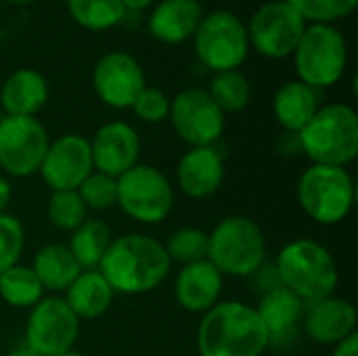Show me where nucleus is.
<instances>
[{
    "label": "nucleus",
    "mask_w": 358,
    "mask_h": 356,
    "mask_svg": "<svg viewBox=\"0 0 358 356\" xmlns=\"http://www.w3.org/2000/svg\"><path fill=\"white\" fill-rule=\"evenodd\" d=\"M170 269L172 262L162 241L130 233L111 241L96 271L115 294L141 296L157 290L170 275Z\"/></svg>",
    "instance_id": "1"
},
{
    "label": "nucleus",
    "mask_w": 358,
    "mask_h": 356,
    "mask_svg": "<svg viewBox=\"0 0 358 356\" xmlns=\"http://www.w3.org/2000/svg\"><path fill=\"white\" fill-rule=\"evenodd\" d=\"M268 334L252 304L220 300L201 315L197 327L199 356H262Z\"/></svg>",
    "instance_id": "2"
},
{
    "label": "nucleus",
    "mask_w": 358,
    "mask_h": 356,
    "mask_svg": "<svg viewBox=\"0 0 358 356\" xmlns=\"http://www.w3.org/2000/svg\"><path fill=\"white\" fill-rule=\"evenodd\" d=\"M281 287L296 294L304 304L334 296L340 283V271L334 254L315 239H292L275 260Z\"/></svg>",
    "instance_id": "3"
},
{
    "label": "nucleus",
    "mask_w": 358,
    "mask_h": 356,
    "mask_svg": "<svg viewBox=\"0 0 358 356\" xmlns=\"http://www.w3.org/2000/svg\"><path fill=\"white\" fill-rule=\"evenodd\" d=\"M298 136L313 164L348 168L358 157L357 109L348 103L321 105Z\"/></svg>",
    "instance_id": "4"
},
{
    "label": "nucleus",
    "mask_w": 358,
    "mask_h": 356,
    "mask_svg": "<svg viewBox=\"0 0 358 356\" xmlns=\"http://www.w3.org/2000/svg\"><path fill=\"white\" fill-rule=\"evenodd\" d=\"M208 260L222 277H252L266 262V237L250 216H227L210 233Z\"/></svg>",
    "instance_id": "5"
},
{
    "label": "nucleus",
    "mask_w": 358,
    "mask_h": 356,
    "mask_svg": "<svg viewBox=\"0 0 358 356\" xmlns=\"http://www.w3.org/2000/svg\"><path fill=\"white\" fill-rule=\"evenodd\" d=\"M302 212L323 227L340 225L348 218L357 201L355 178L346 168L310 164L296 187Z\"/></svg>",
    "instance_id": "6"
},
{
    "label": "nucleus",
    "mask_w": 358,
    "mask_h": 356,
    "mask_svg": "<svg viewBox=\"0 0 358 356\" xmlns=\"http://www.w3.org/2000/svg\"><path fill=\"white\" fill-rule=\"evenodd\" d=\"M298 80L315 90L336 86L348 67V42L338 25L308 23L294 55Z\"/></svg>",
    "instance_id": "7"
},
{
    "label": "nucleus",
    "mask_w": 358,
    "mask_h": 356,
    "mask_svg": "<svg viewBox=\"0 0 358 356\" xmlns=\"http://www.w3.org/2000/svg\"><path fill=\"white\" fill-rule=\"evenodd\" d=\"M191 40L199 63L212 73L239 69L252 50L245 21L224 8L203 13Z\"/></svg>",
    "instance_id": "8"
},
{
    "label": "nucleus",
    "mask_w": 358,
    "mask_h": 356,
    "mask_svg": "<svg viewBox=\"0 0 358 356\" xmlns=\"http://www.w3.org/2000/svg\"><path fill=\"white\" fill-rule=\"evenodd\" d=\"M117 206L141 225H159L174 208V187L159 168L138 162L117 178Z\"/></svg>",
    "instance_id": "9"
},
{
    "label": "nucleus",
    "mask_w": 358,
    "mask_h": 356,
    "mask_svg": "<svg viewBox=\"0 0 358 356\" xmlns=\"http://www.w3.org/2000/svg\"><path fill=\"white\" fill-rule=\"evenodd\" d=\"M306 25L302 15L285 0H268L245 23L250 48L266 59H287L294 55Z\"/></svg>",
    "instance_id": "10"
},
{
    "label": "nucleus",
    "mask_w": 358,
    "mask_h": 356,
    "mask_svg": "<svg viewBox=\"0 0 358 356\" xmlns=\"http://www.w3.org/2000/svg\"><path fill=\"white\" fill-rule=\"evenodd\" d=\"M48 143V132L38 118L4 115L0 120V170L6 178L38 174Z\"/></svg>",
    "instance_id": "11"
},
{
    "label": "nucleus",
    "mask_w": 358,
    "mask_h": 356,
    "mask_svg": "<svg viewBox=\"0 0 358 356\" xmlns=\"http://www.w3.org/2000/svg\"><path fill=\"white\" fill-rule=\"evenodd\" d=\"M80 319L63 296H44L29 308L25 321V346L42 356L71 350L80 336Z\"/></svg>",
    "instance_id": "12"
},
{
    "label": "nucleus",
    "mask_w": 358,
    "mask_h": 356,
    "mask_svg": "<svg viewBox=\"0 0 358 356\" xmlns=\"http://www.w3.org/2000/svg\"><path fill=\"white\" fill-rule=\"evenodd\" d=\"M227 115L216 107L206 88H185L170 99L168 122L189 147L216 145L224 132Z\"/></svg>",
    "instance_id": "13"
},
{
    "label": "nucleus",
    "mask_w": 358,
    "mask_h": 356,
    "mask_svg": "<svg viewBox=\"0 0 358 356\" xmlns=\"http://www.w3.org/2000/svg\"><path fill=\"white\" fill-rule=\"evenodd\" d=\"M147 86L138 59L124 50L105 52L92 69V88L99 101L111 109H130Z\"/></svg>",
    "instance_id": "14"
},
{
    "label": "nucleus",
    "mask_w": 358,
    "mask_h": 356,
    "mask_svg": "<svg viewBox=\"0 0 358 356\" xmlns=\"http://www.w3.org/2000/svg\"><path fill=\"white\" fill-rule=\"evenodd\" d=\"M38 172L50 191H76L94 172L90 141L82 134H63L50 141Z\"/></svg>",
    "instance_id": "15"
},
{
    "label": "nucleus",
    "mask_w": 358,
    "mask_h": 356,
    "mask_svg": "<svg viewBox=\"0 0 358 356\" xmlns=\"http://www.w3.org/2000/svg\"><path fill=\"white\" fill-rule=\"evenodd\" d=\"M90 153L96 172L120 178L138 164L141 136L128 122L113 120L94 132L90 138Z\"/></svg>",
    "instance_id": "16"
},
{
    "label": "nucleus",
    "mask_w": 358,
    "mask_h": 356,
    "mask_svg": "<svg viewBox=\"0 0 358 356\" xmlns=\"http://www.w3.org/2000/svg\"><path fill=\"white\" fill-rule=\"evenodd\" d=\"M358 315L355 304L340 296H327L310 302L304 308L302 327L308 340L321 346H336L348 336L357 334Z\"/></svg>",
    "instance_id": "17"
},
{
    "label": "nucleus",
    "mask_w": 358,
    "mask_h": 356,
    "mask_svg": "<svg viewBox=\"0 0 358 356\" xmlns=\"http://www.w3.org/2000/svg\"><path fill=\"white\" fill-rule=\"evenodd\" d=\"M176 183L191 199L212 197L224 183V159L216 145L189 147L176 166Z\"/></svg>",
    "instance_id": "18"
},
{
    "label": "nucleus",
    "mask_w": 358,
    "mask_h": 356,
    "mask_svg": "<svg viewBox=\"0 0 358 356\" xmlns=\"http://www.w3.org/2000/svg\"><path fill=\"white\" fill-rule=\"evenodd\" d=\"M222 287L224 277L220 271L210 260H201L180 266L174 281V296L187 313L203 315L220 302Z\"/></svg>",
    "instance_id": "19"
},
{
    "label": "nucleus",
    "mask_w": 358,
    "mask_h": 356,
    "mask_svg": "<svg viewBox=\"0 0 358 356\" xmlns=\"http://www.w3.org/2000/svg\"><path fill=\"white\" fill-rule=\"evenodd\" d=\"M203 13L199 0H157L151 6L147 29L162 44H182L193 38Z\"/></svg>",
    "instance_id": "20"
},
{
    "label": "nucleus",
    "mask_w": 358,
    "mask_h": 356,
    "mask_svg": "<svg viewBox=\"0 0 358 356\" xmlns=\"http://www.w3.org/2000/svg\"><path fill=\"white\" fill-rule=\"evenodd\" d=\"M254 308H256V313L268 334L271 346H273V344L289 340L298 332V327L302 325L306 304L296 294H292L289 290L279 285L275 290L260 294V300Z\"/></svg>",
    "instance_id": "21"
},
{
    "label": "nucleus",
    "mask_w": 358,
    "mask_h": 356,
    "mask_svg": "<svg viewBox=\"0 0 358 356\" xmlns=\"http://www.w3.org/2000/svg\"><path fill=\"white\" fill-rule=\"evenodd\" d=\"M48 101L46 78L31 67L15 69L0 88V107L4 115L36 118V113Z\"/></svg>",
    "instance_id": "22"
},
{
    "label": "nucleus",
    "mask_w": 358,
    "mask_h": 356,
    "mask_svg": "<svg viewBox=\"0 0 358 356\" xmlns=\"http://www.w3.org/2000/svg\"><path fill=\"white\" fill-rule=\"evenodd\" d=\"M321 107L319 90L300 80H289L279 86L273 99V113L283 132H300Z\"/></svg>",
    "instance_id": "23"
},
{
    "label": "nucleus",
    "mask_w": 358,
    "mask_h": 356,
    "mask_svg": "<svg viewBox=\"0 0 358 356\" xmlns=\"http://www.w3.org/2000/svg\"><path fill=\"white\" fill-rule=\"evenodd\" d=\"M113 296L115 292L96 269L82 271L73 279V283L63 292V300L80 321L101 319L109 311Z\"/></svg>",
    "instance_id": "24"
},
{
    "label": "nucleus",
    "mask_w": 358,
    "mask_h": 356,
    "mask_svg": "<svg viewBox=\"0 0 358 356\" xmlns=\"http://www.w3.org/2000/svg\"><path fill=\"white\" fill-rule=\"evenodd\" d=\"M31 271L38 277L44 292H52L55 296L63 294L73 279L82 273L80 264L71 256L67 245L61 243H48L42 245L31 260Z\"/></svg>",
    "instance_id": "25"
},
{
    "label": "nucleus",
    "mask_w": 358,
    "mask_h": 356,
    "mask_svg": "<svg viewBox=\"0 0 358 356\" xmlns=\"http://www.w3.org/2000/svg\"><path fill=\"white\" fill-rule=\"evenodd\" d=\"M111 241L113 237L107 222L101 218H86L78 229L71 231L67 248L82 271H92L99 269Z\"/></svg>",
    "instance_id": "26"
},
{
    "label": "nucleus",
    "mask_w": 358,
    "mask_h": 356,
    "mask_svg": "<svg viewBox=\"0 0 358 356\" xmlns=\"http://www.w3.org/2000/svg\"><path fill=\"white\" fill-rule=\"evenodd\" d=\"M210 99L216 103V107L227 113H239L250 105L252 99V86L250 80L241 69L231 71H218L212 76L210 86L206 88Z\"/></svg>",
    "instance_id": "27"
},
{
    "label": "nucleus",
    "mask_w": 358,
    "mask_h": 356,
    "mask_svg": "<svg viewBox=\"0 0 358 356\" xmlns=\"http://www.w3.org/2000/svg\"><path fill=\"white\" fill-rule=\"evenodd\" d=\"M0 298L13 308H31L44 298V287L31 266L15 264L0 273Z\"/></svg>",
    "instance_id": "28"
},
{
    "label": "nucleus",
    "mask_w": 358,
    "mask_h": 356,
    "mask_svg": "<svg viewBox=\"0 0 358 356\" xmlns=\"http://www.w3.org/2000/svg\"><path fill=\"white\" fill-rule=\"evenodd\" d=\"M71 19L88 31H107L120 25L126 8L120 0H65Z\"/></svg>",
    "instance_id": "29"
},
{
    "label": "nucleus",
    "mask_w": 358,
    "mask_h": 356,
    "mask_svg": "<svg viewBox=\"0 0 358 356\" xmlns=\"http://www.w3.org/2000/svg\"><path fill=\"white\" fill-rule=\"evenodd\" d=\"M208 243H210L208 231L199 227H180L170 233L164 248L170 262H178L180 266H185V264L208 260Z\"/></svg>",
    "instance_id": "30"
},
{
    "label": "nucleus",
    "mask_w": 358,
    "mask_h": 356,
    "mask_svg": "<svg viewBox=\"0 0 358 356\" xmlns=\"http://www.w3.org/2000/svg\"><path fill=\"white\" fill-rule=\"evenodd\" d=\"M46 214L50 225L65 233H71L88 218V210L78 191H50Z\"/></svg>",
    "instance_id": "31"
},
{
    "label": "nucleus",
    "mask_w": 358,
    "mask_h": 356,
    "mask_svg": "<svg viewBox=\"0 0 358 356\" xmlns=\"http://www.w3.org/2000/svg\"><path fill=\"white\" fill-rule=\"evenodd\" d=\"M76 191L88 212H105L117 206V178L103 172H90Z\"/></svg>",
    "instance_id": "32"
},
{
    "label": "nucleus",
    "mask_w": 358,
    "mask_h": 356,
    "mask_svg": "<svg viewBox=\"0 0 358 356\" xmlns=\"http://www.w3.org/2000/svg\"><path fill=\"white\" fill-rule=\"evenodd\" d=\"M294 6L306 23H331L350 17L358 0H285Z\"/></svg>",
    "instance_id": "33"
},
{
    "label": "nucleus",
    "mask_w": 358,
    "mask_h": 356,
    "mask_svg": "<svg viewBox=\"0 0 358 356\" xmlns=\"http://www.w3.org/2000/svg\"><path fill=\"white\" fill-rule=\"evenodd\" d=\"M25 250V229L21 220L8 212L0 214V273L19 264Z\"/></svg>",
    "instance_id": "34"
},
{
    "label": "nucleus",
    "mask_w": 358,
    "mask_h": 356,
    "mask_svg": "<svg viewBox=\"0 0 358 356\" xmlns=\"http://www.w3.org/2000/svg\"><path fill=\"white\" fill-rule=\"evenodd\" d=\"M132 113L145 124H162L170 115V99L164 90L145 86L132 103Z\"/></svg>",
    "instance_id": "35"
},
{
    "label": "nucleus",
    "mask_w": 358,
    "mask_h": 356,
    "mask_svg": "<svg viewBox=\"0 0 358 356\" xmlns=\"http://www.w3.org/2000/svg\"><path fill=\"white\" fill-rule=\"evenodd\" d=\"M279 151L285 155V157H296L302 153V145H300V136L296 132H283L281 141H279Z\"/></svg>",
    "instance_id": "36"
},
{
    "label": "nucleus",
    "mask_w": 358,
    "mask_h": 356,
    "mask_svg": "<svg viewBox=\"0 0 358 356\" xmlns=\"http://www.w3.org/2000/svg\"><path fill=\"white\" fill-rule=\"evenodd\" d=\"M331 356H358V332L334 346Z\"/></svg>",
    "instance_id": "37"
},
{
    "label": "nucleus",
    "mask_w": 358,
    "mask_h": 356,
    "mask_svg": "<svg viewBox=\"0 0 358 356\" xmlns=\"http://www.w3.org/2000/svg\"><path fill=\"white\" fill-rule=\"evenodd\" d=\"M10 199H13V187H10V180H8L4 174H0V214H2V212H6V208H8Z\"/></svg>",
    "instance_id": "38"
},
{
    "label": "nucleus",
    "mask_w": 358,
    "mask_h": 356,
    "mask_svg": "<svg viewBox=\"0 0 358 356\" xmlns=\"http://www.w3.org/2000/svg\"><path fill=\"white\" fill-rule=\"evenodd\" d=\"M120 2L124 4L126 13H128V10L138 13V10H147V8H151L157 0H120Z\"/></svg>",
    "instance_id": "39"
},
{
    "label": "nucleus",
    "mask_w": 358,
    "mask_h": 356,
    "mask_svg": "<svg viewBox=\"0 0 358 356\" xmlns=\"http://www.w3.org/2000/svg\"><path fill=\"white\" fill-rule=\"evenodd\" d=\"M6 356H42V355H38V353L29 350L27 346H23V348H15V350H10Z\"/></svg>",
    "instance_id": "40"
},
{
    "label": "nucleus",
    "mask_w": 358,
    "mask_h": 356,
    "mask_svg": "<svg viewBox=\"0 0 358 356\" xmlns=\"http://www.w3.org/2000/svg\"><path fill=\"white\" fill-rule=\"evenodd\" d=\"M55 356H84L82 353H78L76 348H71V350H65V353H61V355H55Z\"/></svg>",
    "instance_id": "41"
},
{
    "label": "nucleus",
    "mask_w": 358,
    "mask_h": 356,
    "mask_svg": "<svg viewBox=\"0 0 358 356\" xmlns=\"http://www.w3.org/2000/svg\"><path fill=\"white\" fill-rule=\"evenodd\" d=\"M4 2H8V4H29L34 0H4Z\"/></svg>",
    "instance_id": "42"
}]
</instances>
